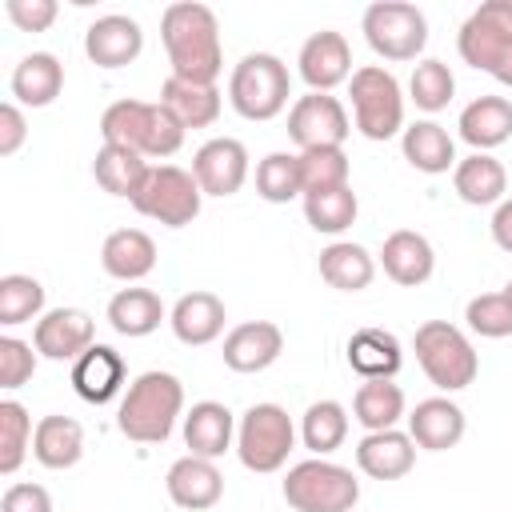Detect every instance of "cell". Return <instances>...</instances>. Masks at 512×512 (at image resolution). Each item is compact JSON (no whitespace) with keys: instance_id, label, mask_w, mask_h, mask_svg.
Returning <instances> with one entry per match:
<instances>
[{"instance_id":"8992f818","label":"cell","mask_w":512,"mask_h":512,"mask_svg":"<svg viewBox=\"0 0 512 512\" xmlns=\"http://www.w3.org/2000/svg\"><path fill=\"white\" fill-rule=\"evenodd\" d=\"M412 352H416L424 376L440 392H460L480 372V356H476L472 340L448 320H424L412 336Z\"/></svg>"},{"instance_id":"b9f144b4","label":"cell","mask_w":512,"mask_h":512,"mask_svg":"<svg viewBox=\"0 0 512 512\" xmlns=\"http://www.w3.org/2000/svg\"><path fill=\"white\" fill-rule=\"evenodd\" d=\"M408 96L420 112H440L448 108V100L456 96V76L444 60H416L412 76H408Z\"/></svg>"},{"instance_id":"7a4b0ae2","label":"cell","mask_w":512,"mask_h":512,"mask_svg":"<svg viewBox=\"0 0 512 512\" xmlns=\"http://www.w3.org/2000/svg\"><path fill=\"white\" fill-rule=\"evenodd\" d=\"M184 412V384L172 372H140L116 408V428L136 444H164Z\"/></svg>"},{"instance_id":"f907efd6","label":"cell","mask_w":512,"mask_h":512,"mask_svg":"<svg viewBox=\"0 0 512 512\" xmlns=\"http://www.w3.org/2000/svg\"><path fill=\"white\" fill-rule=\"evenodd\" d=\"M504 296H508V300H512V280H508V284H504Z\"/></svg>"},{"instance_id":"2e32d148","label":"cell","mask_w":512,"mask_h":512,"mask_svg":"<svg viewBox=\"0 0 512 512\" xmlns=\"http://www.w3.org/2000/svg\"><path fill=\"white\" fill-rule=\"evenodd\" d=\"M84 52L96 68H124L144 52V28L124 12H108L84 28Z\"/></svg>"},{"instance_id":"1f68e13d","label":"cell","mask_w":512,"mask_h":512,"mask_svg":"<svg viewBox=\"0 0 512 512\" xmlns=\"http://www.w3.org/2000/svg\"><path fill=\"white\" fill-rule=\"evenodd\" d=\"M400 148H404V160L416 168V172H428V176H440L448 168H456V144L448 136L444 124L436 120H416L400 132Z\"/></svg>"},{"instance_id":"74e56055","label":"cell","mask_w":512,"mask_h":512,"mask_svg":"<svg viewBox=\"0 0 512 512\" xmlns=\"http://www.w3.org/2000/svg\"><path fill=\"white\" fill-rule=\"evenodd\" d=\"M356 212H360V200H356L352 184L332 188V192H308L304 196V220L312 224V232H324V236L348 232L356 224Z\"/></svg>"},{"instance_id":"f6af8a7d","label":"cell","mask_w":512,"mask_h":512,"mask_svg":"<svg viewBox=\"0 0 512 512\" xmlns=\"http://www.w3.org/2000/svg\"><path fill=\"white\" fill-rule=\"evenodd\" d=\"M36 344L20 340V336H0V388L16 392L36 376Z\"/></svg>"},{"instance_id":"e0dca14e","label":"cell","mask_w":512,"mask_h":512,"mask_svg":"<svg viewBox=\"0 0 512 512\" xmlns=\"http://www.w3.org/2000/svg\"><path fill=\"white\" fill-rule=\"evenodd\" d=\"M164 488H168V500L184 512H204V508H216L220 496H224V476L216 468V460H204V456H180L168 476H164Z\"/></svg>"},{"instance_id":"277c9868","label":"cell","mask_w":512,"mask_h":512,"mask_svg":"<svg viewBox=\"0 0 512 512\" xmlns=\"http://www.w3.org/2000/svg\"><path fill=\"white\" fill-rule=\"evenodd\" d=\"M456 52L468 68L512 88V0H484L456 32Z\"/></svg>"},{"instance_id":"d4e9b609","label":"cell","mask_w":512,"mask_h":512,"mask_svg":"<svg viewBox=\"0 0 512 512\" xmlns=\"http://www.w3.org/2000/svg\"><path fill=\"white\" fill-rule=\"evenodd\" d=\"M344 356L360 380H392L404 364V348L388 328H356L348 336Z\"/></svg>"},{"instance_id":"44dd1931","label":"cell","mask_w":512,"mask_h":512,"mask_svg":"<svg viewBox=\"0 0 512 512\" xmlns=\"http://www.w3.org/2000/svg\"><path fill=\"white\" fill-rule=\"evenodd\" d=\"M184 444L192 456L220 460L228 448H236V416L220 400H200L184 412Z\"/></svg>"},{"instance_id":"ee69618b","label":"cell","mask_w":512,"mask_h":512,"mask_svg":"<svg viewBox=\"0 0 512 512\" xmlns=\"http://www.w3.org/2000/svg\"><path fill=\"white\" fill-rule=\"evenodd\" d=\"M464 320L476 336L484 340H504L512 336V300L504 292H484V296H472L468 308H464Z\"/></svg>"},{"instance_id":"ffe728a7","label":"cell","mask_w":512,"mask_h":512,"mask_svg":"<svg viewBox=\"0 0 512 512\" xmlns=\"http://www.w3.org/2000/svg\"><path fill=\"white\" fill-rule=\"evenodd\" d=\"M284 332L272 320H244L224 336V364L232 372H264L280 360Z\"/></svg>"},{"instance_id":"e575fe53","label":"cell","mask_w":512,"mask_h":512,"mask_svg":"<svg viewBox=\"0 0 512 512\" xmlns=\"http://www.w3.org/2000/svg\"><path fill=\"white\" fill-rule=\"evenodd\" d=\"M148 168H152V164H148L140 152L120 148V144H104V148L96 152V160H92L96 184H100L108 196H124V200H132V196L140 192Z\"/></svg>"},{"instance_id":"30bf717a","label":"cell","mask_w":512,"mask_h":512,"mask_svg":"<svg viewBox=\"0 0 512 512\" xmlns=\"http://www.w3.org/2000/svg\"><path fill=\"white\" fill-rule=\"evenodd\" d=\"M360 32L380 60H416L428 44V16L408 0H376L360 16Z\"/></svg>"},{"instance_id":"ac0fdd59","label":"cell","mask_w":512,"mask_h":512,"mask_svg":"<svg viewBox=\"0 0 512 512\" xmlns=\"http://www.w3.org/2000/svg\"><path fill=\"white\" fill-rule=\"evenodd\" d=\"M124 380H128V368H124V356L112 344H92L84 356L72 360V388L88 404L116 400L124 392Z\"/></svg>"},{"instance_id":"4dcf8cb0","label":"cell","mask_w":512,"mask_h":512,"mask_svg":"<svg viewBox=\"0 0 512 512\" xmlns=\"http://www.w3.org/2000/svg\"><path fill=\"white\" fill-rule=\"evenodd\" d=\"M320 280L336 292H364L376 280V256L364 244L332 240L320 252Z\"/></svg>"},{"instance_id":"603a6c76","label":"cell","mask_w":512,"mask_h":512,"mask_svg":"<svg viewBox=\"0 0 512 512\" xmlns=\"http://www.w3.org/2000/svg\"><path fill=\"white\" fill-rule=\"evenodd\" d=\"M412 464H416V440L400 428L364 432V440L356 444V468L372 480H400L412 472Z\"/></svg>"},{"instance_id":"4fadbf2b","label":"cell","mask_w":512,"mask_h":512,"mask_svg":"<svg viewBox=\"0 0 512 512\" xmlns=\"http://www.w3.org/2000/svg\"><path fill=\"white\" fill-rule=\"evenodd\" d=\"M192 176L204 196H236L248 180V148L236 136H212L196 148Z\"/></svg>"},{"instance_id":"83f0119b","label":"cell","mask_w":512,"mask_h":512,"mask_svg":"<svg viewBox=\"0 0 512 512\" xmlns=\"http://www.w3.org/2000/svg\"><path fill=\"white\" fill-rule=\"evenodd\" d=\"M460 140L472 144L476 152H492L504 140H512V100L504 96H476L460 112Z\"/></svg>"},{"instance_id":"836d02e7","label":"cell","mask_w":512,"mask_h":512,"mask_svg":"<svg viewBox=\"0 0 512 512\" xmlns=\"http://www.w3.org/2000/svg\"><path fill=\"white\" fill-rule=\"evenodd\" d=\"M160 104H164L184 128H208V124H216L224 100H220L216 84H192V80L168 76V80L160 84Z\"/></svg>"},{"instance_id":"bcb514c9","label":"cell","mask_w":512,"mask_h":512,"mask_svg":"<svg viewBox=\"0 0 512 512\" xmlns=\"http://www.w3.org/2000/svg\"><path fill=\"white\" fill-rule=\"evenodd\" d=\"M4 12L20 32H48L60 16V4L56 0H4Z\"/></svg>"},{"instance_id":"ab89813d","label":"cell","mask_w":512,"mask_h":512,"mask_svg":"<svg viewBox=\"0 0 512 512\" xmlns=\"http://www.w3.org/2000/svg\"><path fill=\"white\" fill-rule=\"evenodd\" d=\"M40 316H44V284L24 272L0 276V324L16 328V324L40 320Z\"/></svg>"},{"instance_id":"d590c367","label":"cell","mask_w":512,"mask_h":512,"mask_svg":"<svg viewBox=\"0 0 512 512\" xmlns=\"http://www.w3.org/2000/svg\"><path fill=\"white\" fill-rule=\"evenodd\" d=\"M352 416L364 432L396 428L404 416V388L396 380H364L352 396Z\"/></svg>"},{"instance_id":"484cf974","label":"cell","mask_w":512,"mask_h":512,"mask_svg":"<svg viewBox=\"0 0 512 512\" xmlns=\"http://www.w3.org/2000/svg\"><path fill=\"white\" fill-rule=\"evenodd\" d=\"M452 188L464 204L472 208H488V204H500L504 192H508V172L504 164L492 156V152H472L464 160H456L452 168Z\"/></svg>"},{"instance_id":"cb8c5ba5","label":"cell","mask_w":512,"mask_h":512,"mask_svg":"<svg viewBox=\"0 0 512 512\" xmlns=\"http://www.w3.org/2000/svg\"><path fill=\"white\" fill-rule=\"evenodd\" d=\"M380 268L388 280L404 284V288H416L424 280H432L436 272V252L428 244L424 232H412V228H396L384 248H380Z\"/></svg>"},{"instance_id":"ba28073f","label":"cell","mask_w":512,"mask_h":512,"mask_svg":"<svg viewBox=\"0 0 512 512\" xmlns=\"http://www.w3.org/2000/svg\"><path fill=\"white\" fill-rule=\"evenodd\" d=\"M292 448H296V424L280 404L272 400L252 404L236 420V456L248 472H260V476L280 472Z\"/></svg>"},{"instance_id":"f546056e","label":"cell","mask_w":512,"mask_h":512,"mask_svg":"<svg viewBox=\"0 0 512 512\" xmlns=\"http://www.w3.org/2000/svg\"><path fill=\"white\" fill-rule=\"evenodd\" d=\"M64 92V64L52 52H28L12 68V96L24 108H48Z\"/></svg>"},{"instance_id":"3957f363","label":"cell","mask_w":512,"mask_h":512,"mask_svg":"<svg viewBox=\"0 0 512 512\" xmlns=\"http://www.w3.org/2000/svg\"><path fill=\"white\" fill-rule=\"evenodd\" d=\"M184 124L156 100H116L104 108L100 116V136L104 144H120V148H132L140 152L144 160H168L180 152L184 144Z\"/></svg>"},{"instance_id":"6da1fadb","label":"cell","mask_w":512,"mask_h":512,"mask_svg":"<svg viewBox=\"0 0 512 512\" xmlns=\"http://www.w3.org/2000/svg\"><path fill=\"white\" fill-rule=\"evenodd\" d=\"M160 40L168 52V64L176 80L192 84H216L224 72V44H220V20L208 4L180 0L168 4L160 16Z\"/></svg>"},{"instance_id":"d6a6232c","label":"cell","mask_w":512,"mask_h":512,"mask_svg":"<svg viewBox=\"0 0 512 512\" xmlns=\"http://www.w3.org/2000/svg\"><path fill=\"white\" fill-rule=\"evenodd\" d=\"M160 320H168V312L152 288H120L108 300V324H112V332H120L128 340L152 336L160 328Z\"/></svg>"},{"instance_id":"52a82bcc","label":"cell","mask_w":512,"mask_h":512,"mask_svg":"<svg viewBox=\"0 0 512 512\" xmlns=\"http://www.w3.org/2000/svg\"><path fill=\"white\" fill-rule=\"evenodd\" d=\"M284 500L292 512H352L360 500V480L352 476V468L328 456H312L288 468Z\"/></svg>"},{"instance_id":"7bdbcfd3","label":"cell","mask_w":512,"mask_h":512,"mask_svg":"<svg viewBox=\"0 0 512 512\" xmlns=\"http://www.w3.org/2000/svg\"><path fill=\"white\" fill-rule=\"evenodd\" d=\"M300 184H304V196L308 192L344 188L348 184V156H344V148H308V152H300Z\"/></svg>"},{"instance_id":"7dc6e473","label":"cell","mask_w":512,"mask_h":512,"mask_svg":"<svg viewBox=\"0 0 512 512\" xmlns=\"http://www.w3.org/2000/svg\"><path fill=\"white\" fill-rule=\"evenodd\" d=\"M0 512H52V496H48V488L20 480V484H8L4 488Z\"/></svg>"},{"instance_id":"8fae6325","label":"cell","mask_w":512,"mask_h":512,"mask_svg":"<svg viewBox=\"0 0 512 512\" xmlns=\"http://www.w3.org/2000/svg\"><path fill=\"white\" fill-rule=\"evenodd\" d=\"M200 200H204V192H200V184H196V176L188 168L152 164L144 184H140V192L128 204L140 216H148V220H156L164 228H184V224H192L200 216Z\"/></svg>"},{"instance_id":"c3c4849f","label":"cell","mask_w":512,"mask_h":512,"mask_svg":"<svg viewBox=\"0 0 512 512\" xmlns=\"http://www.w3.org/2000/svg\"><path fill=\"white\" fill-rule=\"evenodd\" d=\"M24 140H28V120H24L20 104L16 100L0 104V156H16Z\"/></svg>"},{"instance_id":"9c48e42d","label":"cell","mask_w":512,"mask_h":512,"mask_svg":"<svg viewBox=\"0 0 512 512\" xmlns=\"http://www.w3.org/2000/svg\"><path fill=\"white\" fill-rule=\"evenodd\" d=\"M352 120L368 140H392L404 132V88L384 64H364L348 80Z\"/></svg>"},{"instance_id":"7c38bea8","label":"cell","mask_w":512,"mask_h":512,"mask_svg":"<svg viewBox=\"0 0 512 512\" xmlns=\"http://www.w3.org/2000/svg\"><path fill=\"white\" fill-rule=\"evenodd\" d=\"M348 132H352L348 108L332 92L296 96L292 108H288V136L300 152H308V148H344Z\"/></svg>"},{"instance_id":"d6986e66","label":"cell","mask_w":512,"mask_h":512,"mask_svg":"<svg viewBox=\"0 0 512 512\" xmlns=\"http://www.w3.org/2000/svg\"><path fill=\"white\" fill-rule=\"evenodd\" d=\"M464 408L448 396H428L408 412V436L416 440V448L424 452H448L464 440Z\"/></svg>"},{"instance_id":"8d00e7d4","label":"cell","mask_w":512,"mask_h":512,"mask_svg":"<svg viewBox=\"0 0 512 512\" xmlns=\"http://www.w3.org/2000/svg\"><path fill=\"white\" fill-rule=\"evenodd\" d=\"M300 440L312 456H328L348 440V408L340 400H316L300 416Z\"/></svg>"},{"instance_id":"f1b7e54d","label":"cell","mask_w":512,"mask_h":512,"mask_svg":"<svg viewBox=\"0 0 512 512\" xmlns=\"http://www.w3.org/2000/svg\"><path fill=\"white\" fill-rule=\"evenodd\" d=\"M32 456H36V464H44L52 472H64V468L80 464V456H84V428H80V420L60 416V412L40 416L36 420V436H32Z\"/></svg>"},{"instance_id":"681fc988","label":"cell","mask_w":512,"mask_h":512,"mask_svg":"<svg viewBox=\"0 0 512 512\" xmlns=\"http://www.w3.org/2000/svg\"><path fill=\"white\" fill-rule=\"evenodd\" d=\"M492 240H496V248L512 252V196H504L492 212Z\"/></svg>"},{"instance_id":"9a60e30c","label":"cell","mask_w":512,"mask_h":512,"mask_svg":"<svg viewBox=\"0 0 512 512\" xmlns=\"http://www.w3.org/2000/svg\"><path fill=\"white\" fill-rule=\"evenodd\" d=\"M32 344L44 360H76L96 344V324L84 308H48L32 328Z\"/></svg>"},{"instance_id":"5b68a950","label":"cell","mask_w":512,"mask_h":512,"mask_svg":"<svg viewBox=\"0 0 512 512\" xmlns=\"http://www.w3.org/2000/svg\"><path fill=\"white\" fill-rule=\"evenodd\" d=\"M292 76L288 64L272 52H248L228 76V104L244 120H276L288 108Z\"/></svg>"},{"instance_id":"60d3db41","label":"cell","mask_w":512,"mask_h":512,"mask_svg":"<svg viewBox=\"0 0 512 512\" xmlns=\"http://www.w3.org/2000/svg\"><path fill=\"white\" fill-rule=\"evenodd\" d=\"M256 192L268 204H288V200L304 196V184H300V152H268L256 164Z\"/></svg>"},{"instance_id":"7402d4cb","label":"cell","mask_w":512,"mask_h":512,"mask_svg":"<svg viewBox=\"0 0 512 512\" xmlns=\"http://www.w3.org/2000/svg\"><path fill=\"white\" fill-rule=\"evenodd\" d=\"M224 320H228L224 300H220L216 292H204V288L184 292V296L172 304V312H168V324H172L176 340L188 344V348L212 344V340L224 332Z\"/></svg>"},{"instance_id":"4316f807","label":"cell","mask_w":512,"mask_h":512,"mask_svg":"<svg viewBox=\"0 0 512 512\" xmlns=\"http://www.w3.org/2000/svg\"><path fill=\"white\" fill-rule=\"evenodd\" d=\"M100 264L112 280L136 284L156 268V244L140 228H116V232H108V240L100 248Z\"/></svg>"},{"instance_id":"5bb4252c","label":"cell","mask_w":512,"mask_h":512,"mask_svg":"<svg viewBox=\"0 0 512 512\" xmlns=\"http://www.w3.org/2000/svg\"><path fill=\"white\" fill-rule=\"evenodd\" d=\"M296 72L308 84V92H332L336 84L352 80V48H348L344 32H332V28L312 32L300 44Z\"/></svg>"},{"instance_id":"f35d334b","label":"cell","mask_w":512,"mask_h":512,"mask_svg":"<svg viewBox=\"0 0 512 512\" xmlns=\"http://www.w3.org/2000/svg\"><path fill=\"white\" fill-rule=\"evenodd\" d=\"M32 416L20 400H0V476H16V468L24 464V456L32 452Z\"/></svg>"}]
</instances>
